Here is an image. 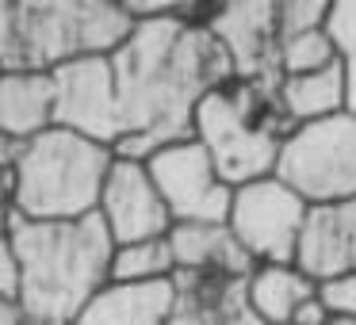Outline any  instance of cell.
Listing matches in <instances>:
<instances>
[{
    "instance_id": "1f68e13d",
    "label": "cell",
    "mask_w": 356,
    "mask_h": 325,
    "mask_svg": "<svg viewBox=\"0 0 356 325\" xmlns=\"http://www.w3.org/2000/svg\"><path fill=\"white\" fill-rule=\"evenodd\" d=\"M24 325H35V322H24Z\"/></svg>"
},
{
    "instance_id": "f1b7e54d",
    "label": "cell",
    "mask_w": 356,
    "mask_h": 325,
    "mask_svg": "<svg viewBox=\"0 0 356 325\" xmlns=\"http://www.w3.org/2000/svg\"><path fill=\"white\" fill-rule=\"evenodd\" d=\"M12 218H16V210H12V207H0V241L12 238Z\"/></svg>"
},
{
    "instance_id": "3957f363",
    "label": "cell",
    "mask_w": 356,
    "mask_h": 325,
    "mask_svg": "<svg viewBox=\"0 0 356 325\" xmlns=\"http://www.w3.org/2000/svg\"><path fill=\"white\" fill-rule=\"evenodd\" d=\"M134 31L108 0H0V69L58 73L85 58H111Z\"/></svg>"
},
{
    "instance_id": "7a4b0ae2",
    "label": "cell",
    "mask_w": 356,
    "mask_h": 325,
    "mask_svg": "<svg viewBox=\"0 0 356 325\" xmlns=\"http://www.w3.org/2000/svg\"><path fill=\"white\" fill-rule=\"evenodd\" d=\"M12 249L24 264L19 310L27 322H77L81 310L111 283V241L100 215L73 222H31L12 218Z\"/></svg>"
},
{
    "instance_id": "7c38bea8",
    "label": "cell",
    "mask_w": 356,
    "mask_h": 325,
    "mask_svg": "<svg viewBox=\"0 0 356 325\" xmlns=\"http://www.w3.org/2000/svg\"><path fill=\"white\" fill-rule=\"evenodd\" d=\"M177 306L165 325H264L249 306V276L177 272Z\"/></svg>"
},
{
    "instance_id": "6da1fadb",
    "label": "cell",
    "mask_w": 356,
    "mask_h": 325,
    "mask_svg": "<svg viewBox=\"0 0 356 325\" xmlns=\"http://www.w3.org/2000/svg\"><path fill=\"white\" fill-rule=\"evenodd\" d=\"M123 115L115 157L149 161L157 149L192 138L195 108L215 88L234 81V62L222 42L180 12L134 24L131 39L111 54Z\"/></svg>"
},
{
    "instance_id": "9a60e30c",
    "label": "cell",
    "mask_w": 356,
    "mask_h": 325,
    "mask_svg": "<svg viewBox=\"0 0 356 325\" xmlns=\"http://www.w3.org/2000/svg\"><path fill=\"white\" fill-rule=\"evenodd\" d=\"M177 306L172 279L161 283H108L85 310L77 325H165Z\"/></svg>"
},
{
    "instance_id": "52a82bcc",
    "label": "cell",
    "mask_w": 356,
    "mask_h": 325,
    "mask_svg": "<svg viewBox=\"0 0 356 325\" xmlns=\"http://www.w3.org/2000/svg\"><path fill=\"white\" fill-rule=\"evenodd\" d=\"M310 210L314 207L291 184H284L280 176H264L234 188L226 226L257 264H299Z\"/></svg>"
},
{
    "instance_id": "5b68a950",
    "label": "cell",
    "mask_w": 356,
    "mask_h": 325,
    "mask_svg": "<svg viewBox=\"0 0 356 325\" xmlns=\"http://www.w3.org/2000/svg\"><path fill=\"white\" fill-rule=\"evenodd\" d=\"M111 165L115 149L65 126H50L27 142L19 157L12 210L31 222H73L96 215Z\"/></svg>"
},
{
    "instance_id": "7402d4cb",
    "label": "cell",
    "mask_w": 356,
    "mask_h": 325,
    "mask_svg": "<svg viewBox=\"0 0 356 325\" xmlns=\"http://www.w3.org/2000/svg\"><path fill=\"white\" fill-rule=\"evenodd\" d=\"M318 299L325 302L337 322H356V272H345V276H333L318 283Z\"/></svg>"
},
{
    "instance_id": "484cf974",
    "label": "cell",
    "mask_w": 356,
    "mask_h": 325,
    "mask_svg": "<svg viewBox=\"0 0 356 325\" xmlns=\"http://www.w3.org/2000/svg\"><path fill=\"white\" fill-rule=\"evenodd\" d=\"M345 111L356 115V62H345Z\"/></svg>"
},
{
    "instance_id": "44dd1931",
    "label": "cell",
    "mask_w": 356,
    "mask_h": 325,
    "mask_svg": "<svg viewBox=\"0 0 356 325\" xmlns=\"http://www.w3.org/2000/svg\"><path fill=\"white\" fill-rule=\"evenodd\" d=\"M333 0H276V16H280V42L295 39L307 31H322L330 24Z\"/></svg>"
},
{
    "instance_id": "d6986e66",
    "label": "cell",
    "mask_w": 356,
    "mask_h": 325,
    "mask_svg": "<svg viewBox=\"0 0 356 325\" xmlns=\"http://www.w3.org/2000/svg\"><path fill=\"white\" fill-rule=\"evenodd\" d=\"M172 276H177V256H172L169 238L115 245L111 283H161V279H172Z\"/></svg>"
},
{
    "instance_id": "4dcf8cb0",
    "label": "cell",
    "mask_w": 356,
    "mask_h": 325,
    "mask_svg": "<svg viewBox=\"0 0 356 325\" xmlns=\"http://www.w3.org/2000/svg\"><path fill=\"white\" fill-rule=\"evenodd\" d=\"M333 325H356V322H333Z\"/></svg>"
},
{
    "instance_id": "ffe728a7",
    "label": "cell",
    "mask_w": 356,
    "mask_h": 325,
    "mask_svg": "<svg viewBox=\"0 0 356 325\" xmlns=\"http://www.w3.org/2000/svg\"><path fill=\"white\" fill-rule=\"evenodd\" d=\"M333 62H341V54H337V42H333V35L325 31V27L280 42V73H284V77L314 73V69H325V65H333Z\"/></svg>"
},
{
    "instance_id": "cb8c5ba5",
    "label": "cell",
    "mask_w": 356,
    "mask_h": 325,
    "mask_svg": "<svg viewBox=\"0 0 356 325\" xmlns=\"http://www.w3.org/2000/svg\"><path fill=\"white\" fill-rule=\"evenodd\" d=\"M19 291H24V264H19L12 241H0V299L19 302Z\"/></svg>"
},
{
    "instance_id": "9c48e42d",
    "label": "cell",
    "mask_w": 356,
    "mask_h": 325,
    "mask_svg": "<svg viewBox=\"0 0 356 325\" xmlns=\"http://www.w3.org/2000/svg\"><path fill=\"white\" fill-rule=\"evenodd\" d=\"M50 81H54V126H65L108 149L123 142L111 58H85V62L62 65L58 73H50Z\"/></svg>"
},
{
    "instance_id": "ac0fdd59",
    "label": "cell",
    "mask_w": 356,
    "mask_h": 325,
    "mask_svg": "<svg viewBox=\"0 0 356 325\" xmlns=\"http://www.w3.org/2000/svg\"><path fill=\"white\" fill-rule=\"evenodd\" d=\"M280 108L291 126L322 123L345 111V62L280 81Z\"/></svg>"
},
{
    "instance_id": "d4e9b609",
    "label": "cell",
    "mask_w": 356,
    "mask_h": 325,
    "mask_svg": "<svg viewBox=\"0 0 356 325\" xmlns=\"http://www.w3.org/2000/svg\"><path fill=\"white\" fill-rule=\"evenodd\" d=\"M333 322H337V317H333L330 310H325V302L318 299V294H314L310 302H302L299 314L291 317V325H333Z\"/></svg>"
},
{
    "instance_id": "603a6c76",
    "label": "cell",
    "mask_w": 356,
    "mask_h": 325,
    "mask_svg": "<svg viewBox=\"0 0 356 325\" xmlns=\"http://www.w3.org/2000/svg\"><path fill=\"white\" fill-rule=\"evenodd\" d=\"M325 31L337 42L341 62H356V0H333Z\"/></svg>"
},
{
    "instance_id": "e0dca14e",
    "label": "cell",
    "mask_w": 356,
    "mask_h": 325,
    "mask_svg": "<svg viewBox=\"0 0 356 325\" xmlns=\"http://www.w3.org/2000/svg\"><path fill=\"white\" fill-rule=\"evenodd\" d=\"M318 294V279H310L299 264H257L249 276V306L264 325H291L302 302Z\"/></svg>"
},
{
    "instance_id": "83f0119b",
    "label": "cell",
    "mask_w": 356,
    "mask_h": 325,
    "mask_svg": "<svg viewBox=\"0 0 356 325\" xmlns=\"http://www.w3.org/2000/svg\"><path fill=\"white\" fill-rule=\"evenodd\" d=\"M24 310H19V302H4L0 299V325H24Z\"/></svg>"
},
{
    "instance_id": "277c9868",
    "label": "cell",
    "mask_w": 356,
    "mask_h": 325,
    "mask_svg": "<svg viewBox=\"0 0 356 325\" xmlns=\"http://www.w3.org/2000/svg\"><path fill=\"white\" fill-rule=\"evenodd\" d=\"M295 126L280 108V88L230 81L195 108L192 138L211 153L230 188L276 176L280 149Z\"/></svg>"
},
{
    "instance_id": "8fae6325",
    "label": "cell",
    "mask_w": 356,
    "mask_h": 325,
    "mask_svg": "<svg viewBox=\"0 0 356 325\" xmlns=\"http://www.w3.org/2000/svg\"><path fill=\"white\" fill-rule=\"evenodd\" d=\"M96 215L104 218V226H108L115 245L169 238V230H172V215L165 207L161 192H157L154 176H149L146 161H123V157H115Z\"/></svg>"
},
{
    "instance_id": "8992f818",
    "label": "cell",
    "mask_w": 356,
    "mask_h": 325,
    "mask_svg": "<svg viewBox=\"0 0 356 325\" xmlns=\"http://www.w3.org/2000/svg\"><path fill=\"white\" fill-rule=\"evenodd\" d=\"M276 176L291 184L310 207L356 199V115L341 111L322 123L295 126L280 149Z\"/></svg>"
},
{
    "instance_id": "2e32d148",
    "label": "cell",
    "mask_w": 356,
    "mask_h": 325,
    "mask_svg": "<svg viewBox=\"0 0 356 325\" xmlns=\"http://www.w3.org/2000/svg\"><path fill=\"white\" fill-rule=\"evenodd\" d=\"M50 126H54V81L47 73L0 69V134L31 142Z\"/></svg>"
},
{
    "instance_id": "4316f807",
    "label": "cell",
    "mask_w": 356,
    "mask_h": 325,
    "mask_svg": "<svg viewBox=\"0 0 356 325\" xmlns=\"http://www.w3.org/2000/svg\"><path fill=\"white\" fill-rule=\"evenodd\" d=\"M12 199H16V172L0 169V207H12Z\"/></svg>"
},
{
    "instance_id": "30bf717a",
    "label": "cell",
    "mask_w": 356,
    "mask_h": 325,
    "mask_svg": "<svg viewBox=\"0 0 356 325\" xmlns=\"http://www.w3.org/2000/svg\"><path fill=\"white\" fill-rule=\"evenodd\" d=\"M207 31L222 42L234 62V81L280 88V16L276 0H238L218 4Z\"/></svg>"
},
{
    "instance_id": "ba28073f",
    "label": "cell",
    "mask_w": 356,
    "mask_h": 325,
    "mask_svg": "<svg viewBox=\"0 0 356 325\" xmlns=\"http://www.w3.org/2000/svg\"><path fill=\"white\" fill-rule=\"evenodd\" d=\"M157 192L172 215V226L180 222H226L234 203V188L218 176L211 153L195 138L157 149L146 161Z\"/></svg>"
},
{
    "instance_id": "5bb4252c",
    "label": "cell",
    "mask_w": 356,
    "mask_h": 325,
    "mask_svg": "<svg viewBox=\"0 0 356 325\" xmlns=\"http://www.w3.org/2000/svg\"><path fill=\"white\" fill-rule=\"evenodd\" d=\"M177 272H222V276H253L257 260L238 245L226 222H180L169 230Z\"/></svg>"
},
{
    "instance_id": "4fadbf2b",
    "label": "cell",
    "mask_w": 356,
    "mask_h": 325,
    "mask_svg": "<svg viewBox=\"0 0 356 325\" xmlns=\"http://www.w3.org/2000/svg\"><path fill=\"white\" fill-rule=\"evenodd\" d=\"M299 268L318 283L356 272V199L310 210L299 245Z\"/></svg>"
},
{
    "instance_id": "f546056e",
    "label": "cell",
    "mask_w": 356,
    "mask_h": 325,
    "mask_svg": "<svg viewBox=\"0 0 356 325\" xmlns=\"http://www.w3.org/2000/svg\"><path fill=\"white\" fill-rule=\"evenodd\" d=\"M50 325H77V322H50Z\"/></svg>"
}]
</instances>
